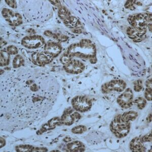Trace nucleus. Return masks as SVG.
<instances>
[{"mask_svg":"<svg viewBox=\"0 0 152 152\" xmlns=\"http://www.w3.org/2000/svg\"><path fill=\"white\" fill-rule=\"evenodd\" d=\"M126 84L123 80H115L105 84L102 87L104 93H109L111 91L122 92L126 88Z\"/></svg>","mask_w":152,"mask_h":152,"instance_id":"nucleus-6","label":"nucleus"},{"mask_svg":"<svg viewBox=\"0 0 152 152\" xmlns=\"http://www.w3.org/2000/svg\"><path fill=\"white\" fill-rule=\"evenodd\" d=\"M146 86L147 88H152V79L148 80L146 82Z\"/></svg>","mask_w":152,"mask_h":152,"instance_id":"nucleus-25","label":"nucleus"},{"mask_svg":"<svg viewBox=\"0 0 152 152\" xmlns=\"http://www.w3.org/2000/svg\"><path fill=\"white\" fill-rule=\"evenodd\" d=\"M22 44L28 48H38L45 44V41L43 38L39 36H31L23 38Z\"/></svg>","mask_w":152,"mask_h":152,"instance_id":"nucleus-5","label":"nucleus"},{"mask_svg":"<svg viewBox=\"0 0 152 152\" xmlns=\"http://www.w3.org/2000/svg\"><path fill=\"white\" fill-rule=\"evenodd\" d=\"M133 102L137 104V107L140 110L143 109L144 107H145L146 104H147V102L145 99L140 97L135 99L133 101Z\"/></svg>","mask_w":152,"mask_h":152,"instance_id":"nucleus-16","label":"nucleus"},{"mask_svg":"<svg viewBox=\"0 0 152 152\" xmlns=\"http://www.w3.org/2000/svg\"><path fill=\"white\" fill-rule=\"evenodd\" d=\"M141 138L135 137L132 140L130 143V148L133 152H145V147Z\"/></svg>","mask_w":152,"mask_h":152,"instance_id":"nucleus-12","label":"nucleus"},{"mask_svg":"<svg viewBox=\"0 0 152 152\" xmlns=\"http://www.w3.org/2000/svg\"><path fill=\"white\" fill-rule=\"evenodd\" d=\"M64 68L67 73L75 74L82 72L85 69V66L80 61L73 59L65 64Z\"/></svg>","mask_w":152,"mask_h":152,"instance_id":"nucleus-9","label":"nucleus"},{"mask_svg":"<svg viewBox=\"0 0 152 152\" xmlns=\"http://www.w3.org/2000/svg\"><path fill=\"white\" fill-rule=\"evenodd\" d=\"M46 51L51 54L53 57H56L58 56L61 51V48L58 44L50 42L46 45L45 46Z\"/></svg>","mask_w":152,"mask_h":152,"instance_id":"nucleus-13","label":"nucleus"},{"mask_svg":"<svg viewBox=\"0 0 152 152\" xmlns=\"http://www.w3.org/2000/svg\"><path fill=\"white\" fill-rule=\"evenodd\" d=\"M138 116L137 113L134 111H129L125 113L122 115V117L126 121L130 122V121H134L137 119Z\"/></svg>","mask_w":152,"mask_h":152,"instance_id":"nucleus-15","label":"nucleus"},{"mask_svg":"<svg viewBox=\"0 0 152 152\" xmlns=\"http://www.w3.org/2000/svg\"><path fill=\"white\" fill-rule=\"evenodd\" d=\"M67 148L71 152H82L85 150L84 145L79 141H75L67 144Z\"/></svg>","mask_w":152,"mask_h":152,"instance_id":"nucleus-14","label":"nucleus"},{"mask_svg":"<svg viewBox=\"0 0 152 152\" xmlns=\"http://www.w3.org/2000/svg\"><path fill=\"white\" fill-rule=\"evenodd\" d=\"M152 88H147L145 90V99L149 101L152 100Z\"/></svg>","mask_w":152,"mask_h":152,"instance_id":"nucleus-21","label":"nucleus"},{"mask_svg":"<svg viewBox=\"0 0 152 152\" xmlns=\"http://www.w3.org/2000/svg\"><path fill=\"white\" fill-rule=\"evenodd\" d=\"M80 118L81 116L78 113L75 112L72 110H67L59 120V122L61 124L71 125L75 121L80 119Z\"/></svg>","mask_w":152,"mask_h":152,"instance_id":"nucleus-8","label":"nucleus"},{"mask_svg":"<svg viewBox=\"0 0 152 152\" xmlns=\"http://www.w3.org/2000/svg\"><path fill=\"white\" fill-rule=\"evenodd\" d=\"M96 48L95 46L89 40H83L79 43L71 45L64 56L71 59L72 57H79L81 58L90 59V61H96L95 57Z\"/></svg>","mask_w":152,"mask_h":152,"instance_id":"nucleus-1","label":"nucleus"},{"mask_svg":"<svg viewBox=\"0 0 152 152\" xmlns=\"http://www.w3.org/2000/svg\"><path fill=\"white\" fill-rule=\"evenodd\" d=\"M133 94L131 89H127L124 92L120 95L117 102L123 109H128L133 105Z\"/></svg>","mask_w":152,"mask_h":152,"instance_id":"nucleus-7","label":"nucleus"},{"mask_svg":"<svg viewBox=\"0 0 152 152\" xmlns=\"http://www.w3.org/2000/svg\"><path fill=\"white\" fill-rule=\"evenodd\" d=\"M111 129L116 137L118 138H123L129 132L130 123V122L126 121L122 115H119L112 122Z\"/></svg>","mask_w":152,"mask_h":152,"instance_id":"nucleus-3","label":"nucleus"},{"mask_svg":"<svg viewBox=\"0 0 152 152\" xmlns=\"http://www.w3.org/2000/svg\"><path fill=\"white\" fill-rule=\"evenodd\" d=\"M142 82L140 80H138L134 83V89L135 91H140V90H142Z\"/></svg>","mask_w":152,"mask_h":152,"instance_id":"nucleus-22","label":"nucleus"},{"mask_svg":"<svg viewBox=\"0 0 152 152\" xmlns=\"http://www.w3.org/2000/svg\"><path fill=\"white\" fill-rule=\"evenodd\" d=\"M24 62L23 59L20 56H17L14 58L13 62V65L14 68H19L23 66Z\"/></svg>","mask_w":152,"mask_h":152,"instance_id":"nucleus-17","label":"nucleus"},{"mask_svg":"<svg viewBox=\"0 0 152 152\" xmlns=\"http://www.w3.org/2000/svg\"><path fill=\"white\" fill-rule=\"evenodd\" d=\"M74 109L80 112H85L91 107V101L85 96H78L75 97L72 101Z\"/></svg>","mask_w":152,"mask_h":152,"instance_id":"nucleus-4","label":"nucleus"},{"mask_svg":"<svg viewBox=\"0 0 152 152\" xmlns=\"http://www.w3.org/2000/svg\"><path fill=\"white\" fill-rule=\"evenodd\" d=\"M53 58V56L52 54L47 51L36 53L32 56L33 61L35 64L40 65L48 64L52 61Z\"/></svg>","mask_w":152,"mask_h":152,"instance_id":"nucleus-10","label":"nucleus"},{"mask_svg":"<svg viewBox=\"0 0 152 152\" xmlns=\"http://www.w3.org/2000/svg\"><path fill=\"white\" fill-rule=\"evenodd\" d=\"M1 66H6L8 64L9 56L8 53L6 52H1Z\"/></svg>","mask_w":152,"mask_h":152,"instance_id":"nucleus-18","label":"nucleus"},{"mask_svg":"<svg viewBox=\"0 0 152 152\" xmlns=\"http://www.w3.org/2000/svg\"><path fill=\"white\" fill-rule=\"evenodd\" d=\"M132 26L138 33V37L143 36L146 33L147 27L152 22V15L147 13L137 14L129 19Z\"/></svg>","mask_w":152,"mask_h":152,"instance_id":"nucleus-2","label":"nucleus"},{"mask_svg":"<svg viewBox=\"0 0 152 152\" xmlns=\"http://www.w3.org/2000/svg\"><path fill=\"white\" fill-rule=\"evenodd\" d=\"M142 140L143 142H151L152 141V133H151L145 135V136L142 137Z\"/></svg>","mask_w":152,"mask_h":152,"instance_id":"nucleus-24","label":"nucleus"},{"mask_svg":"<svg viewBox=\"0 0 152 152\" xmlns=\"http://www.w3.org/2000/svg\"><path fill=\"white\" fill-rule=\"evenodd\" d=\"M7 53L12 55L16 54L18 53V50L15 47H14L13 46H10L7 48Z\"/></svg>","mask_w":152,"mask_h":152,"instance_id":"nucleus-23","label":"nucleus"},{"mask_svg":"<svg viewBox=\"0 0 152 152\" xmlns=\"http://www.w3.org/2000/svg\"><path fill=\"white\" fill-rule=\"evenodd\" d=\"M86 130V128L84 126H78L75 127L72 130V132L74 133H82L85 132Z\"/></svg>","mask_w":152,"mask_h":152,"instance_id":"nucleus-19","label":"nucleus"},{"mask_svg":"<svg viewBox=\"0 0 152 152\" xmlns=\"http://www.w3.org/2000/svg\"><path fill=\"white\" fill-rule=\"evenodd\" d=\"M4 16L6 18V20L12 24L18 26L22 23L21 17L19 14L15 13L9 9H5L3 10Z\"/></svg>","mask_w":152,"mask_h":152,"instance_id":"nucleus-11","label":"nucleus"},{"mask_svg":"<svg viewBox=\"0 0 152 152\" xmlns=\"http://www.w3.org/2000/svg\"><path fill=\"white\" fill-rule=\"evenodd\" d=\"M33 147L30 145H20L18 147L17 151L19 152H30L32 151Z\"/></svg>","mask_w":152,"mask_h":152,"instance_id":"nucleus-20","label":"nucleus"}]
</instances>
